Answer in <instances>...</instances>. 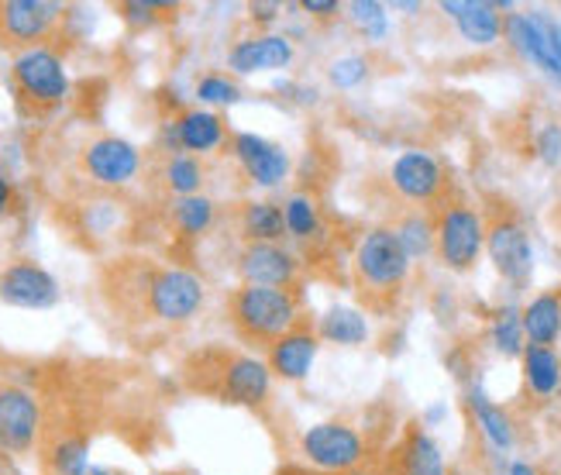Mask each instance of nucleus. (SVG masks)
<instances>
[{"mask_svg": "<svg viewBox=\"0 0 561 475\" xmlns=\"http://www.w3.org/2000/svg\"><path fill=\"white\" fill-rule=\"evenodd\" d=\"M197 97L210 108H228V104H238L241 90L231 77H225V72H210V77H204L197 83Z\"/></svg>", "mask_w": 561, "mask_h": 475, "instance_id": "obj_35", "label": "nucleus"}, {"mask_svg": "<svg viewBox=\"0 0 561 475\" xmlns=\"http://www.w3.org/2000/svg\"><path fill=\"white\" fill-rule=\"evenodd\" d=\"M207 180V169L197 156H190V152H169L165 162L159 166V183L169 196H197L201 186Z\"/></svg>", "mask_w": 561, "mask_h": 475, "instance_id": "obj_25", "label": "nucleus"}, {"mask_svg": "<svg viewBox=\"0 0 561 475\" xmlns=\"http://www.w3.org/2000/svg\"><path fill=\"white\" fill-rule=\"evenodd\" d=\"M186 386L221 404L259 410L273 396V372L262 359L234 352V348H201L183 365Z\"/></svg>", "mask_w": 561, "mask_h": 475, "instance_id": "obj_2", "label": "nucleus"}, {"mask_svg": "<svg viewBox=\"0 0 561 475\" xmlns=\"http://www.w3.org/2000/svg\"><path fill=\"white\" fill-rule=\"evenodd\" d=\"M80 172L101 190H125L138 180L141 152L128 138L96 135L80 148Z\"/></svg>", "mask_w": 561, "mask_h": 475, "instance_id": "obj_10", "label": "nucleus"}, {"mask_svg": "<svg viewBox=\"0 0 561 475\" xmlns=\"http://www.w3.org/2000/svg\"><path fill=\"white\" fill-rule=\"evenodd\" d=\"M238 235L249 241H270V245H283L286 238V214L283 204L276 200H245L238 207Z\"/></svg>", "mask_w": 561, "mask_h": 475, "instance_id": "obj_22", "label": "nucleus"}, {"mask_svg": "<svg viewBox=\"0 0 561 475\" xmlns=\"http://www.w3.org/2000/svg\"><path fill=\"white\" fill-rule=\"evenodd\" d=\"M11 207H14V186L4 177H0V220L11 214Z\"/></svg>", "mask_w": 561, "mask_h": 475, "instance_id": "obj_40", "label": "nucleus"}, {"mask_svg": "<svg viewBox=\"0 0 561 475\" xmlns=\"http://www.w3.org/2000/svg\"><path fill=\"white\" fill-rule=\"evenodd\" d=\"M0 299L18 310H48L59 304V283L32 259H14L0 269Z\"/></svg>", "mask_w": 561, "mask_h": 475, "instance_id": "obj_16", "label": "nucleus"}, {"mask_svg": "<svg viewBox=\"0 0 561 475\" xmlns=\"http://www.w3.org/2000/svg\"><path fill=\"white\" fill-rule=\"evenodd\" d=\"M300 455L313 472L337 475V472L365 468V462H369V444H365L362 431L352 428V423L324 420L300 434Z\"/></svg>", "mask_w": 561, "mask_h": 475, "instance_id": "obj_8", "label": "nucleus"}, {"mask_svg": "<svg viewBox=\"0 0 561 475\" xmlns=\"http://www.w3.org/2000/svg\"><path fill=\"white\" fill-rule=\"evenodd\" d=\"M538 156L548 166H554L561 159V128H558V124H548V128L538 135Z\"/></svg>", "mask_w": 561, "mask_h": 475, "instance_id": "obj_38", "label": "nucleus"}, {"mask_svg": "<svg viewBox=\"0 0 561 475\" xmlns=\"http://www.w3.org/2000/svg\"><path fill=\"white\" fill-rule=\"evenodd\" d=\"M389 228L397 231V238L403 241L407 256L417 262V259H427L434 252V217L431 211H421V207H410L407 214H400L397 224H389Z\"/></svg>", "mask_w": 561, "mask_h": 475, "instance_id": "obj_27", "label": "nucleus"}, {"mask_svg": "<svg viewBox=\"0 0 561 475\" xmlns=\"http://www.w3.org/2000/svg\"><path fill=\"white\" fill-rule=\"evenodd\" d=\"M11 87H14L18 108L24 114H45L59 108L69 97V77H66L62 56L53 45L18 53L11 63Z\"/></svg>", "mask_w": 561, "mask_h": 475, "instance_id": "obj_6", "label": "nucleus"}, {"mask_svg": "<svg viewBox=\"0 0 561 475\" xmlns=\"http://www.w3.org/2000/svg\"><path fill=\"white\" fill-rule=\"evenodd\" d=\"M231 331L255 348H270L293 324L304 317L300 290H270V286H234L225 299Z\"/></svg>", "mask_w": 561, "mask_h": 475, "instance_id": "obj_4", "label": "nucleus"}, {"mask_svg": "<svg viewBox=\"0 0 561 475\" xmlns=\"http://www.w3.org/2000/svg\"><path fill=\"white\" fill-rule=\"evenodd\" d=\"M434 217V256L451 272H472L485 252V220L466 196L448 193L431 211Z\"/></svg>", "mask_w": 561, "mask_h": 475, "instance_id": "obj_5", "label": "nucleus"}, {"mask_svg": "<svg viewBox=\"0 0 561 475\" xmlns=\"http://www.w3.org/2000/svg\"><path fill=\"white\" fill-rule=\"evenodd\" d=\"M90 438L80 434V431H62L59 438H53V444H48V468H53L56 475H80L90 462Z\"/></svg>", "mask_w": 561, "mask_h": 475, "instance_id": "obj_28", "label": "nucleus"}, {"mask_svg": "<svg viewBox=\"0 0 561 475\" xmlns=\"http://www.w3.org/2000/svg\"><path fill=\"white\" fill-rule=\"evenodd\" d=\"M442 11L458 24V32L472 45H493L503 38V14L500 4L490 0H445Z\"/></svg>", "mask_w": 561, "mask_h": 475, "instance_id": "obj_20", "label": "nucleus"}, {"mask_svg": "<svg viewBox=\"0 0 561 475\" xmlns=\"http://www.w3.org/2000/svg\"><path fill=\"white\" fill-rule=\"evenodd\" d=\"M503 35L524 59L561 83V24L545 14H506Z\"/></svg>", "mask_w": 561, "mask_h": 475, "instance_id": "obj_14", "label": "nucleus"}, {"mask_svg": "<svg viewBox=\"0 0 561 475\" xmlns=\"http://www.w3.org/2000/svg\"><path fill=\"white\" fill-rule=\"evenodd\" d=\"M345 14L362 35H369V38L386 35V8L376 4V0H352V4L345 8Z\"/></svg>", "mask_w": 561, "mask_h": 475, "instance_id": "obj_34", "label": "nucleus"}, {"mask_svg": "<svg viewBox=\"0 0 561 475\" xmlns=\"http://www.w3.org/2000/svg\"><path fill=\"white\" fill-rule=\"evenodd\" d=\"M389 183L400 200L421 211H434L448 193H455L442 159H434L431 152H403L389 166Z\"/></svg>", "mask_w": 561, "mask_h": 475, "instance_id": "obj_12", "label": "nucleus"}, {"mask_svg": "<svg viewBox=\"0 0 561 475\" xmlns=\"http://www.w3.org/2000/svg\"><path fill=\"white\" fill-rule=\"evenodd\" d=\"M234 272L241 286H270V290H297L300 286V256H293L283 245L249 241L238 248Z\"/></svg>", "mask_w": 561, "mask_h": 475, "instance_id": "obj_13", "label": "nucleus"}, {"mask_svg": "<svg viewBox=\"0 0 561 475\" xmlns=\"http://www.w3.org/2000/svg\"><path fill=\"white\" fill-rule=\"evenodd\" d=\"M121 220H125V211H121L117 200H111V196L90 200L83 207V231H90V235H111L121 228Z\"/></svg>", "mask_w": 561, "mask_h": 475, "instance_id": "obj_33", "label": "nucleus"}, {"mask_svg": "<svg viewBox=\"0 0 561 475\" xmlns=\"http://www.w3.org/2000/svg\"><path fill=\"white\" fill-rule=\"evenodd\" d=\"M121 18H125L128 24H156L162 18V11H173V4H156V0H128V4L117 8Z\"/></svg>", "mask_w": 561, "mask_h": 475, "instance_id": "obj_37", "label": "nucleus"}, {"mask_svg": "<svg viewBox=\"0 0 561 475\" xmlns=\"http://www.w3.org/2000/svg\"><path fill=\"white\" fill-rule=\"evenodd\" d=\"M413 259L407 256L403 241L389 224L362 231V238L352 248V283L362 307L376 314H393L410 283Z\"/></svg>", "mask_w": 561, "mask_h": 475, "instance_id": "obj_3", "label": "nucleus"}, {"mask_svg": "<svg viewBox=\"0 0 561 475\" xmlns=\"http://www.w3.org/2000/svg\"><path fill=\"white\" fill-rule=\"evenodd\" d=\"M66 8L56 0H0V45L28 53L53 42Z\"/></svg>", "mask_w": 561, "mask_h": 475, "instance_id": "obj_9", "label": "nucleus"}, {"mask_svg": "<svg viewBox=\"0 0 561 475\" xmlns=\"http://www.w3.org/2000/svg\"><path fill=\"white\" fill-rule=\"evenodd\" d=\"M317 352H321L317 320L304 314L283 338H276L270 348H265V365H270V372L276 380L304 383L310 376L313 362H317Z\"/></svg>", "mask_w": 561, "mask_h": 475, "instance_id": "obj_15", "label": "nucleus"}, {"mask_svg": "<svg viewBox=\"0 0 561 475\" xmlns=\"http://www.w3.org/2000/svg\"><path fill=\"white\" fill-rule=\"evenodd\" d=\"M493 344H496V352H500V355H506V359L524 355L527 338H524L520 310L506 307V310H500V314L493 317Z\"/></svg>", "mask_w": 561, "mask_h": 475, "instance_id": "obj_32", "label": "nucleus"}, {"mask_svg": "<svg viewBox=\"0 0 561 475\" xmlns=\"http://www.w3.org/2000/svg\"><path fill=\"white\" fill-rule=\"evenodd\" d=\"M472 414L479 420L482 434L490 438V444H496V448H510V444H514V423H510V417H506L503 407H496L493 399H485L482 389H472Z\"/></svg>", "mask_w": 561, "mask_h": 475, "instance_id": "obj_31", "label": "nucleus"}, {"mask_svg": "<svg viewBox=\"0 0 561 475\" xmlns=\"http://www.w3.org/2000/svg\"><path fill=\"white\" fill-rule=\"evenodd\" d=\"M214 200L210 196H183L173 204V211H169V220H173V228L186 238H201L210 231V224H214Z\"/></svg>", "mask_w": 561, "mask_h": 475, "instance_id": "obj_29", "label": "nucleus"}, {"mask_svg": "<svg viewBox=\"0 0 561 475\" xmlns=\"http://www.w3.org/2000/svg\"><path fill=\"white\" fill-rule=\"evenodd\" d=\"M283 214H286V235L297 241H313L321 238L324 224H321V211L307 196V193H293L283 200Z\"/></svg>", "mask_w": 561, "mask_h": 475, "instance_id": "obj_30", "label": "nucleus"}, {"mask_svg": "<svg viewBox=\"0 0 561 475\" xmlns=\"http://www.w3.org/2000/svg\"><path fill=\"white\" fill-rule=\"evenodd\" d=\"M111 304L149 324H190L204 307V280L186 265H156L149 259H121L107 272Z\"/></svg>", "mask_w": 561, "mask_h": 475, "instance_id": "obj_1", "label": "nucleus"}, {"mask_svg": "<svg viewBox=\"0 0 561 475\" xmlns=\"http://www.w3.org/2000/svg\"><path fill=\"white\" fill-rule=\"evenodd\" d=\"M510 475H538V472H534L527 462H514V465H510Z\"/></svg>", "mask_w": 561, "mask_h": 475, "instance_id": "obj_42", "label": "nucleus"}, {"mask_svg": "<svg viewBox=\"0 0 561 475\" xmlns=\"http://www.w3.org/2000/svg\"><path fill=\"white\" fill-rule=\"evenodd\" d=\"M169 152H190V156H214L231 142L228 124L221 114H214L207 108L183 111L173 124H169Z\"/></svg>", "mask_w": 561, "mask_h": 475, "instance_id": "obj_17", "label": "nucleus"}, {"mask_svg": "<svg viewBox=\"0 0 561 475\" xmlns=\"http://www.w3.org/2000/svg\"><path fill=\"white\" fill-rule=\"evenodd\" d=\"M45 431L42 404L32 389L0 383V455H28Z\"/></svg>", "mask_w": 561, "mask_h": 475, "instance_id": "obj_11", "label": "nucleus"}, {"mask_svg": "<svg viewBox=\"0 0 561 475\" xmlns=\"http://www.w3.org/2000/svg\"><path fill=\"white\" fill-rule=\"evenodd\" d=\"M397 475H448L442 444L421 423H407L397 444Z\"/></svg>", "mask_w": 561, "mask_h": 475, "instance_id": "obj_21", "label": "nucleus"}, {"mask_svg": "<svg viewBox=\"0 0 561 475\" xmlns=\"http://www.w3.org/2000/svg\"><path fill=\"white\" fill-rule=\"evenodd\" d=\"M520 324L527 344L554 348V341L561 338V290H545L534 296L520 310Z\"/></svg>", "mask_w": 561, "mask_h": 475, "instance_id": "obj_23", "label": "nucleus"}, {"mask_svg": "<svg viewBox=\"0 0 561 475\" xmlns=\"http://www.w3.org/2000/svg\"><path fill=\"white\" fill-rule=\"evenodd\" d=\"M313 475H321V472H313ZM337 475H376V472H369V468H355V472H337Z\"/></svg>", "mask_w": 561, "mask_h": 475, "instance_id": "obj_43", "label": "nucleus"}, {"mask_svg": "<svg viewBox=\"0 0 561 475\" xmlns=\"http://www.w3.org/2000/svg\"><path fill=\"white\" fill-rule=\"evenodd\" d=\"M317 335H321V341H331V344L358 348L369 341V320H365V314L355 307H331L328 314L317 317Z\"/></svg>", "mask_w": 561, "mask_h": 475, "instance_id": "obj_26", "label": "nucleus"}, {"mask_svg": "<svg viewBox=\"0 0 561 475\" xmlns=\"http://www.w3.org/2000/svg\"><path fill=\"white\" fill-rule=\"evenodd\" d=\"M365 77H369V59H365V56H341V59H334L331 69H328V80H331L337 90H352V87H358Z\"/></svg>", "mask_w": 561, "mask_h": 475, "instance_id": "obj_36", "label": "nucleus"}, {"mask_svg": "<svg viewBox=\"0 0 561 475\" xmlns=\"http://www.w3.org/2000/svg\"><path fill=\"white\" fill-rule=\"evenodd\" d=\"M297 56L283 35H255L245 42H234L228 48V66L238 77H252V72H273V69H286Z\"/></svg>", "mask_w": 561, "mask_h": 475, "instance_id": "obj_19", "label": "nucleus"}, {"mask_svg": "<svg viewBox=\"0 0 561 475\" xmlns=\"http://www.w3.org/2000/svg\"><path fill=\"white\" fill-rule=\"evenodd\" d=\"M300 8H304L307 14H313V18H337L341 11H345L341 4H334V0H304Z\"/></svg>", "mask_w": 561, "mask_h": 475, "instance_id": "obj_39", "label": "nucleus"}, {"mask_svg": "<svg viewBox=\"0 0 561 475\" xmlns=\"http://www.w3.org/2000/svg\"><path fill=\"white\" fill-rule=\"evenodd\" d=\"M80 475H121V472H114V468H104V465H87Z\"/></svg>", "mask_w": 561, "mask_h": 475, "instance_id": "obj_41", "label": "nucleus"}, {"mask_svg": "<svg viewBox=\"0 0 561 475\" xmlns=\"http://www.w3.org/2000/svg\"><path fill=\"white\" fill-rule=\"evenodd\" d=\"M485 256L510 286H527L534 272V248L520 214L506 200H490L485 207Z\"/></svg>", "mask_w": 561, "mask_h": 475, "instance_id": "obj_7", "label": "nucleus"}, {"mask_svg": "<svg viewBox=\"0 0 561 475\" xmlns=\"http://www.w3.org/2000/svg\"><path fill=\"white\" fill-rule=\"evenodd\" d=\"M231 152L241 162V169H245V177L262 190L283 186L293 169L286 148L262 135H231Z\"/></svg>", "mask_w": 561, "mask_h": 475, "instance_id": "obj_18", "label": "nucleus"}, {"mask_svg": "<svg viewBox=\"0 0 561 475\" xmlns=\"http://www.w3.org/2000/svg\"><path fill=\"white\" fill-rule=\"evenodd\" d=\"M524 383L534 399H551L561 389V355L545 344L524 348Z\"/></svg>", "mask_w": 561, "mask_h": 475, "instance_id": "obj_24", "label": "nucleus"}]
</instances>
